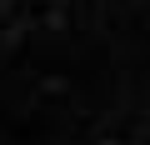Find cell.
<instances>
[{
	"label": "cell",
	"mask_w": 150,
	"mask_h": 145,
	"mask_svg": "<svg viewBox=\"0 0 150 145\" xmlns=\"http://www.w3.org/2000/svg\"><path fill=\"white\" fill-rule=\"evenodd\" d=\"M0 145H150V0H0Z\"/></svg>",
	"instance_id": "cell-1"
}]
</instances>
